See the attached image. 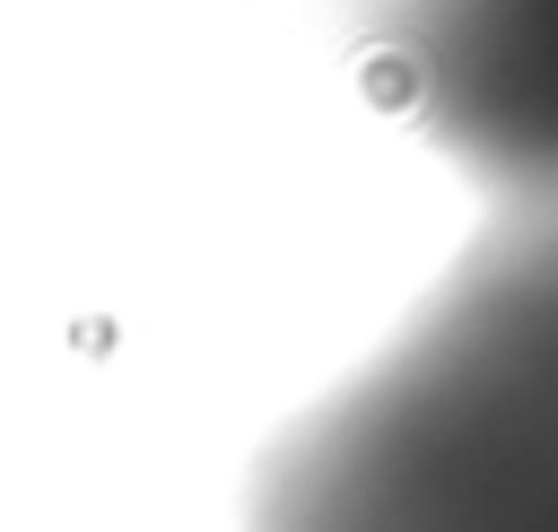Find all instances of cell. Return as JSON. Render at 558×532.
I'll return each instance as SVG.
<instances>
[{
	"label": "cell",
	"mask_w": 558,
	"mask_h": 532,
	"mask_svg": "<svg viewBox=\"0 0 558 532\" xmlns=\"http://www.w3.org/2000/svg\"><path fill=\"white\" fill-rule=\"evenodd\" d=\"M262 532H558V218H523L270 462Z\"/></svg>",
	"instance_id": "cell-1"
},
{
	"label": "cell",
	"mask_w": 558,
	"mask_h": 532,
	"mask_svg": "<svg viewBox=\"0 0 558 532\" xmlns=\"http://www.w3.org/2000/svg\"><path fill=\"white\" fill-rule=\"evenodd\" d=\"M384 52L453 157L558 218V0H384Z\"/></svg>",
	"instance_id": "cell-2"
}]
</instances>
